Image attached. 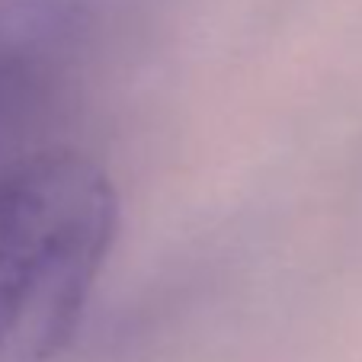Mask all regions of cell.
Returning a JSON list of instances; mask_svg holds the SVG:
<instances>
[{
    "label": "cell",
    "mask_w": 362,
    "mask_h": 362,
    "mask_svg": "<svg viewBox=\"0 0 362 362\" xmlns=\"http://www.w3.org/2000/svg\"><path fill=\"white\" fill-rule=\"evenodd\" d=\"M58 48V16L42 4L10 0L0 7V141L55 81Z\"/></svg>",
    "instance_id": "7a4b0ae2"
},
{
    "label": "cell",
    "mask_w": 362,
    "mask_h": 362,
    "mask_svg": "<svg viewBox=\"0 0 362 362\" xmlns=\"http://www.w3.org/2000/svg\"><path fill=\"white\" fill-rule=\"evenodd\" d=\"M119 199L100 164L39 151L0 167V362H52L83 321Z\"/></svg>",
    "instance_id": "6da1fadb"
}]
</instances>
